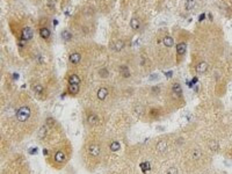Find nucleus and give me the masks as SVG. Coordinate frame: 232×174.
Masks as SVG:
<instances>
[{"instance_id":"f257e3e1","label":"nucleus","mask_w":232,"mask_h":174,"mask_svg":"<svg viewBox=\"0 0 232 174\" xmlns=\"http://www.w3.org/2000/svg\"><path fill=\"white\" fill-rule=\"evenodd\" d=\"M67 158H69V153L66 152L65 149H57L54 152L52 163H54V165H56L57 168H59V167H63L66 164Z\"/></svg>"},{"instance_id":"f03ea898","label":"nucleus","mask_w":232,"mask_h":174,"mask_svg":"<svg viewBox=\"0 0 232 174\" xmlns=\"http://www.w3.org/2000/svg\"><path fill=\"white\" fill-rule=\"evenodd\" d=\"M80 78L78 74H71L69 77V86H67V92L70 95L76 97L79 91H80Z\"/></svg>"},{"instance_id":"7ed1b4c3","label":"nucleus","mask_w":232,"mask_h":174,"mask_svg":"<svg viewBox=\"0 0 232 174\" xmlns=\"http://www.w3.org/2000/svg\"><path fill=\"white\" fill-rule=\"evenodd\" d=\"M30 116H32V107L28 106V105L20 106L19 109L15 113V117H16V120L19 121L20 123L27 122L30 118Z\"/></svg>"},{"instance_id":"20e7f679","label":"nucleus","mask_w":232,"mask_h":174,"mask_svg":"<svg viewBox=\"0 0 232 174\" xmlns=\"http://www.w3.org/2000/svg\"><path fill=\"white\" fill-rule=\"evenodd\" d=\"M86 152L92 158H99L101 155V146L99 143H95V142L90 143L86 148Z\"/></svg>"},{"instance_id":"39448f33","label":"nucleus","mask_w":232,"mask_h":174,"mask_svg":"<svg viewBox=\"0 0 232 174\" xmlns=\"http://www.w3.org/2000/svg\"><path fill=\"white\" fill-rule=\"evenodd\" d=\"M34 36V30L33 28L30 27H24L22 29V33H21V41L23 42H27V41H30Z\"/></svg>"},{"instance_id":"423d86ee","label":"nucleus","mask_w":232,"mask_h":174,"mask_svg":"<svg viewBox=\"0 0 232 174\" xmlns=\"http://www.w3.org/2000/svg\"><path fill=\"white\" fill-rule=\"evenodd\" d=\"M108 95H109V92H108V88H107V87H100V88L97 90V97L99 100L103 101V100H106V99H107Z\"/></svg>"},{"instance_id":"0eeeda50","label":"nucleus","mask_w":232,"mask_h":174,"mask_svg":"<svg viewBox=\"0 0 232 174\" xmlns=\"http://www.w3.org/2000/svg\"><path fill=\"white\" fill-rule=\"evenodd\" d=\"M50 35H51V32H50V29H49V28H47V27H42V28L39 29V36H41L43 39H49Z\"/></svg>"},{"instance_id":"6e6552de","label":"nucleus","mask_w":232,"mask_h":174,"mask_svg":"<svg viewBox=\"0 0 232 174\" xmlns=\"http://www.w3.org/2000/svg\"><path fill=\"white\" fill-rule=\"evenodd\" d=\"M87 122L90 125H97L99 124V116L97 114H90L87 116Z\"/></svg>"},{"instance_id":"1a4fd4ad","label":"nucleus","mask_w":232,"mask_h":174,"mask_svg":"<svg viewBox=\"0 0 232 174\" xmlns=\"http://www.w3.org/2000/svg\"><path fill=\"white\" fill-rule=\"evenodd\" d=\"M69 60H70V63H72V64H79L80 60H81V55L78 54V52H73V54L70 55Z\"/></svg>"},{"instance_id":"9d476101","label":"nucleus","mask_w":232,"mask_h":174,"mask_svg":"<svg viewBox=\"0 0 232 174\" xmlns=\"http://www.w3.org/2000/svg\"><path fill=\"white\" fill-rule=\"evenodd\" d=\"M186 50H187V44L185 42H181V43H179L176 45V52H178V55H185Z\"/></svg>"},{"instance_id":"9b49d317","label":"nucleus","mask_w":232,"mask_h":174,"mask_svg":"<svg viewBox=\"0 0 232 174\" xmlns=\"http://www.w3.org/2000/svg\"><path fill=\"white\" fill-rule=\"evenodd\" d=\"M163 44H164L165 47H167V48H172L174 45L173 37H171V36H165V37L163 39Z\"/></svg>"},{"instance_id":"f8f14e48","label":"nucleus","mask_w":232,"mask_h":174,"mask_svg":"<svg viewBox=\"0 0 232 174\" xmlns=\"http://www.w3.org/2000/svg\"><path fill=\"white\" fill-rule=\"evenodd\" d=\"M208 64L206 63V62H201L198 65H197V67H196V71L197 72H200V73H204L207 70H208Z\"/></svg>"},{"instance_id":"ddd939ff","label":"nucleus","mask_w":232,"mask_h":174,"mask_svg":"<svg viewBox=\"0 0 232 174\" xmlns=\"http://www.w3.org/2000/svg\"><path fill=\"white\" fill-rule=\"evenodd\" d=\"M166 149H167V143L165 140H161L157 144V151L158 152H165Z\"/></svg>"},{"instance_id":"4468645a","label":"nucleus","mask_w":232,"mask_h":174,"mask_svg":"<svg viewBox=\"0 0 232 174\" xmlns=\"http://www.w3.org/2000/svg\"><path fill=\"white\" fill-rule=\"evenodd\" d=\"M123 48H124V42H123L122 39H117V41H115V43H114V50H115V51H121Z\"/></svg>"},{"instance_id":"2eb2a0df","label":"nucleus","mask_w":232,"mask_h":174,"mask_svg":"<svg viewBox=\"0 0 232 174\" xmlns=\"http://www.w3.org/2000/svg\"><path fill=\"white\" fill-rule=\"evenodd\" d=\"M120 148H121V145H120V143H118V142H116V140L112 142V143H110V145H109V149H110V151H112V152H116V151H118V150H120Z\"/></svg>"},{"instance_id":"dca6fc26","label":"nucleus","mask_w":232,"mask_h":174,"mask_svg":"<svg viewBox=\"0 0 232 174\" xmlns=\"http://www.w3.org/2000/svg\"><path fill=\"white\" fill-rule=\"evenodd\" d=\"M131 28L134 29V30H138L139 28H140V21L138 19H136V18H134V19L131 20Z\"/></svg>"},{"instance_id":"f3484780","label":"nucleus","mask_w":232,"mask_h":174,"mask_svg":"<svg viewBox=\"0 0 232 174\" xmlns=\"http://www.w3.org/2000/svg\"><path fill=\"white\" fill-rule=\"evenodd\" d=\"M62 39L64 41H70L72 39V34L70 32H67V30H63L62 32Z\"/></svg>"},{"instance_id":"a211bd4d","label":"nucleus","mask_w":232,"mask_h":174,"mask_svg":"<svg viewBox=\"0 0 232 174\" xmlns=\"http://www.w3.org/2000/svg\"><path fill=\"white\" fill-rule=\"evenodd\" d=\"M195 7V0H187L186 2V9L187 11H190Z\"/></svg>"}]
</instances>
